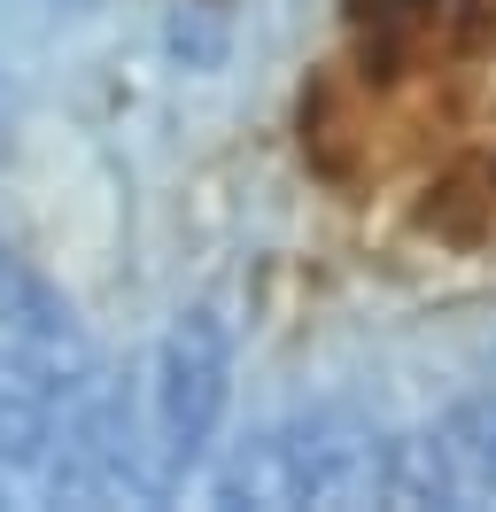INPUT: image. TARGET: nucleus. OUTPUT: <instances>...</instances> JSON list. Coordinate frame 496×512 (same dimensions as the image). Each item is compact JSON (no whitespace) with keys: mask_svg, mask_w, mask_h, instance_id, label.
<instances>
[{"mask_svg":"<svg viewBox=\"0 0 496 512\" xmlns=\"http://www.w3.org/2000/svg\"><path fill=\"white\" fill-rule=\"evenodd\" d=\"M419 233L450 256H481L496 249V148L465 156L450 179H434L419 202Z\"/></svg>","mask_w":496,"mask_h":512,"instance_id":"5","label":"nucleus"},{"mask_svg":"<svg viewBox=\"0 0 496 512\" xmlns=\"http://www.w3.org/2000/svg\"><path fill=\"white\" fill-rule=\"evenodd\" d=\"M233 404V334L217 311H186L163 350H155L148 381V435H155V481H179L202 450H210L217 419Z\"/></svg>","mask_w":496,"mask_h":512,"instance_id":"3","label":"nucleus"},{"mask_svg":"<svg viewBox=\"0 0 496 512\" xmlns=\"http://www.w3.org/2000/svg\"><path fill=\"white\" fill-rule=\"evenodd\" d=\"M396 505V443L372 419L318 404L248 435L217 474V505Z\"/></svg>","mask_w":496,"mask_h":512,"instance_id":"2","label":"nucleus"},{"mask_svg":"<svg viewBox=\"0 0 496 512\" xmlns=\"http://www.w3.org/2000/svg\"><path fill=\"white\" fill-rule=\"evenodd\" d=\"M396 505H496V388L458 396L396 443Z\"/></svg>","mask_w":496,"mask_h":512,"instance_id":"4","label":"nucleus"},{"mask_svg":"<svg viewBox=\"0 0 496 512\" xmlns=\"http://www.w3.org/2000/svg\"><path fill=\"white\" fill-rule=\"evenodd\" d=\"M496 55V0H349L341 55L303 78L295 148L334 194L380 187Z\"/></svg>","mask_w":496,"mask_h":512,"instance_id":"1","label":"nucleus"}]
</instances>
